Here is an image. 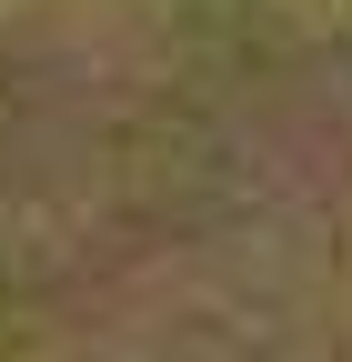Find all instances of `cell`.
<instances>
[{"instance_id": "1", "label": "cell", "mask_w": 352, "mask_h": 362, "mask_svg": "<svg viewBox=\"0 0 352 362\" xmlns=\"http://www.w3.org/2000/svg\"><path fill=\"white\" fill-rule=\"evenodd\" d=\"M312 21L0 30V362H352V171Z\"/></svg>"}]
</instances>
